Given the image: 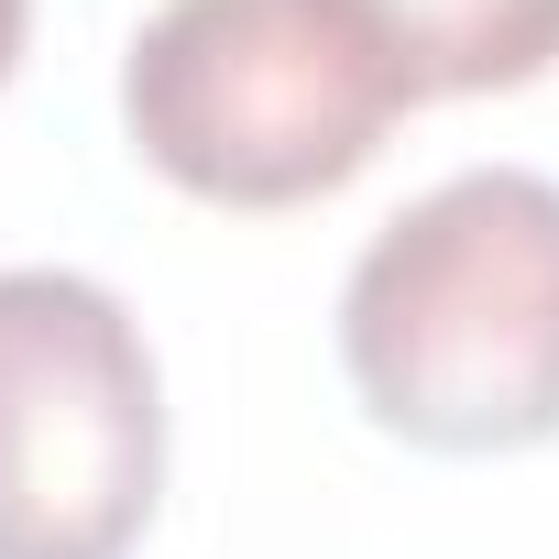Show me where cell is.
<instances>
[{"label": "cell", "mask_w": 559, "mask_h": 559, "mask_svg": "<svg viewBox=\"0 0 559 559\" xmlns=\"http://www.w3.org/2000/svg\"><path fill=\"white\" fill-rule=\"evenodd\" d=\"M341 373L373 428L493 461L559 439V187L461 165L341 274Z\"/></svg>", "instance_id": "1"}, {"label": "cell", "mask_w": 559, "mask_h": 559, "mask_svg": "<svg viewBox=\"0 0 559 559\" xmlns=\"http://www.w3.org/2000/svg\"><path fill=\"white\" fill-rule=\"evenodd\" d=\"M428 110L362 0H165L121 56L132 154L209 209H308Z\"/></svg>", "instance_id": "2"}, {"label": "cell", "mask_w": 559, "mask_h": 559, "mask_svg": "<svg viewBox=\"0 0 559 559\" xmlns=\"http://www.w3.org/2000/svg\"><path fill=\"white\" fill-rule=\"evenodd\" d=\"M165 504L143 319L67 263L0 274V559H132Z\"/></svg>", "instance_id": "3"}, {"label": "cell", "mask_w": 559, "mask_h": 559, "mask_svg": "<svg viewBox=\"0 0 559 559\" xmlns=\"http://www.w3.org/2000/svg\"><path fill=\"white\" fill-rule=\"evenodd\" d=\"M417 99H493L559 67V0H362Z\"/></svg>", "instance_id": "4"}, {"label": "cell", "mask_w": 559, "mask_h": 559, "mask_svg": "<svg viewBox=\"0 0 559 559\" xmlns=\"http://www.w3.org/2000/svg\"><path fill=\"white\" fill-rule=\"evenodd\" d=\"M23 34H34V0H0V88H12V67H23Z\"/></svg>", "instance_id": "5"}]
</instances>
